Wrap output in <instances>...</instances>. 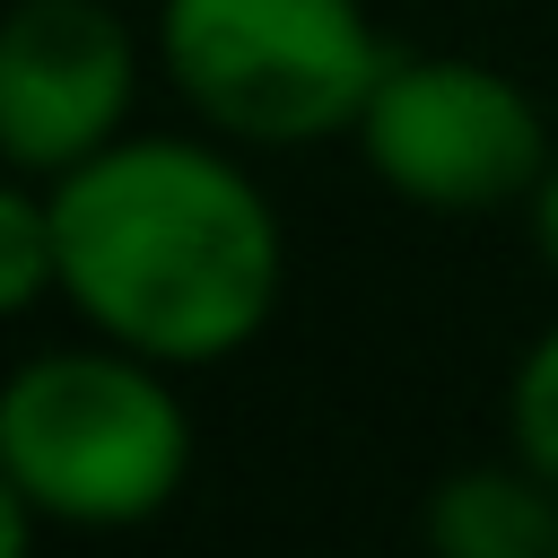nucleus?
<instances>
[{"label": "nucleus", "mask_w": 558, "mask_h": 558, "mask_svg": "<svg viewBox=\"0 0 558 558\" xmlns=\"http://www.w3.org/2000/svg\"><path fill=\"white\" fill-rule=\"evenodd\" d=\"M52 244L70 314L174 375L253 349L288 288V235L262 183L235 148L174 131H122L52 174Z\"/></svg>", "instance_id": "nucleus-1"}, {"label": "nucleus", "mask_w": 558, "mask_h": 558, "mask_svg": "<svg viewBox=\"0 0 558 558\" xmlns=\"http://www.w3.org/2000/svg\"><path fill=\"white\" fill-rule=\"evenodd\" d=\"M0 462L17 471L44 523L70 532L157 523L192 480V418L174 366L122 340L17 357L0 375Z\"/></svg>", "instance_id": "nucleus-2"}, {"label": "nucleus", "mask_w": 558, "mask_h": 558, "mask_svg": "<svg viewBox=\"0 0 558 558\" xmlns=\"http://www.w3.org/2000/svg\"><path fill=\"white\" fill-rule=\"evenodd\" d=\"M157 70L235 148H314L357 131L392 44L366 0H157Z\"/></svg>", "instance_id": "nucleus-3"}, {"label": "nucleus", "mask_w": 558, "mask_h": 558, "mask_svg": "<svg viewBox=\"0 0 558 558\" xmlns=\"http://www.w3.org/2000/svg\"><path fill=\"white\" fill-rule=\"evenodd\" d=\"M349 140L392 201L436 218L523 209L541 166L558 157L532 87L471 52H392Z\"/></svg>", "instance_id": "nucleus-4"}, {"label": "nucleus", "mask_w": 558, "mask_h": 558, "mask_svg": "<svg viewBox=\"0 0 558 558\" xmlns=\"http://www.w3.org/2000/svg\"><path fill=\"white\" fill-rule=\"evenodd\" d=\"M140 35L113 0H9L0 9V166L70 174L131 131Z\"/></svg>", "instance_id": "nucleus-5"}, {"label": "nucleus", "mask_w": 558, "mask_h": 558, "mask_svg": "<svg viewBox=\"0 0 558 558\" xmlns=\"http://www.w3.org/2000/svg\"><path fill=\"white\" fill-rule=\"evenodd\" d=\"M418 532L445 558H558V488L506 453V462H462L436 480Z\"/></svg>", "instance_id": "nucleus-6"}, {"label": "nucleus", "mask_w": 558, "mask_h": 558, "mask_svg": "<svg viewBox=\"0 0 558 558\" xmlns=\"http://www.w3.org/2000/svg\"><path fill=\"white\" fill-rule=\"evenodd\" d=\"M61 296V244H52V192H26L17 166L0 174V323Z\"/></svg>", "instance_id": "nucleus-7"}, {"label": "nucleus", "mask_w": 558, "mask_h": 558, "mask_svg": "<svg viewBox=\"0 0 558 558\" xmlns=\"http://www.w3.org/2000/svg\"><path fill=\"white\" fill-rule=\"evenodd\" d=\"M506 445L558 488V323L532 331V349L514 357V384H506Z\"/></svg>", "instance_id": "nucleus-8"}, {"label": "nucleus", "mask_w": 558, "mask_h": 558, "mask_svg": "<svg viewBox=\"0 0 558 558\" xmlns=\"http://www.w3.org/2000/svg\"><path fill=\"white\" fill-rule=\"evenodd\" d=\"M35 532H44V514L26 506V488H17V471L0 462V558H26V549H35Z\"/></svg>", "instance_id": "nucleus-9"}, {"label": "nucleus", "mask_w": 558, "mask_h": 558, "mask_svg": "<svg viewBox=\"0 0 558 558\" xmlns=\"http://www.w3.org/2000/svg\"><path fill=\"white\" fill-rule=\"evenodd\" d=\"M523 227H532V253L558 270V157L541 166V183H532V201H523Z\"/></svg>", "instance_id": "nucleus-10"}]
</instances>
